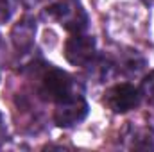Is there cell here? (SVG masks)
<instances>
[{
	"instance_id": "1",
	"label": "cell",
	"mask_w": 154,
	"mask_h": 152,
	"mask_svg": "<svg viewBox=\"0 0 154 152\" xmlns=\"http://www.w3.org/2000/svg\"><path fill=\"white\" fill-rule=\"evenodd\" d=\"M48 14L68 32L81 34L88 29V13L79 0H59L48 7Z\"/></svg>"
},
{
	"instance_id": "2",
	"label": "cell",
	"mask_w": 154,
	"mask_h": 152,
	"mask_svg": "<svg viewBox=\"0 0 154 152\" xmlns=\"http://www.w3.org/2000/svg\"><path fill=\"white\" fill-rule=\"evenodd\" d=\"M86 114H88V102L81 95L72 93L57 102L54 111V122L59 127H74L86 118Z\"/></svg>"
},
{
	"instance_id": "3",
	"label": "cell",
	"mask_w": 154,
	"mask_h": 152,
	"mask_svg": "<svg viewBox=\"0 0 154 152\" xmlns=\"http://www.w3.org/2000/svg\"><path fill=\"white\" fill-rule=\"evenodd\" d=\"M39 91L45 99L59 102V100L66 99L68 95H72V79L66 72H63L59 68H48L41 75Z\"/></svg>"
},
{
	"instance_id": "4",
	"label": "cell",
	"mask_w": 154,
	"mask_h": 152,
	"mask_svg": "<svg viewBox=\"0 0 154 152\" xmlns=\"http://www.w3.org/2000/svg\"><path fill=\"white\" fill-rule=\"evenodd\" d=\"M65 57L74 66H86L95 57V39L86 34H74L65 43Z\"/></svg>"
},
{
	"instance_id": "5",
	"label": "cell",
	"mask_w": 154,
	"mask_h": 152,
	"mask_svg": "<svg viewBox=\"0 0 154 152\" xmlns=\"http://www.w3.org/2000/svg\"><path fill=\"white\" fill-rule=\"evenodd\" d=\"M106 106L113 113H127L134 109L140 102V91L133 84H116L111 90H108L104 97Z\"/></svg>"
},
{
	"instance_id": "6",
	"label": "cell",
	"mask_w": 154,
	"mask_h": 152,
	"mask_svg": "<svg viewBox=\"0 0 154 152\" xmlns=\"http://www.w3.org/2000/svg\"><path fill=\"white\" fill-rule=\"evenodd\" d=\"M36 38V20L32 16H23L11 29V41L18 52H27Z\"/></svg>"
},
{
	"instance_id": "7",
	"label": "cell",
	"mask_w": 154,
	"mask_h": 152,
	"mask_svg": "<svg viewBox=\"0 0 154 152\" xmlns=\"http://www.w3.org/2000/svg\"><path fill=\"white\" fill-rule=\"evenodd\" d=\"M140 97H143L145 102L154 104V70L149 72L147 75L142 79V84H140Z\"/></svg>"
},
{
	"instance_id": "8",
	"label": "cell",
	"mask_w": 154,
	"mask_h": 152,
	"mask_svg": "<svg viewBox=\"0 0 154 152\" xmlns=\"http://www.w3.org/2000/svg\"><path fill=\"white\" fill-rule=\"evenodd\" d=\"M16 7V0H0V23L9 22Z\"/></svg>"
},
{
	"instance_id": "9",
	"label": "cell",
	"mask_w": 154,
	"mask_h": 152,
	"mask_svg": "<svg viewBox=\"0 0 154 152\" xmlns=\"http://www.w3.org/2000/svg\"><path fill=\"white\" fill-rule=\"evenodd\" d=\"M22 2H23V4H25L27 7H31V5H34V4H36L38 0H22Z\"/></svg>"
},
{
	"instance_id": "10",
	"label": "cell",
	"mask_w": 154,
	"mask_h": 152,
	"mask_svg": "<svg viewBox=\"0 0 154 152\" xmlns=\"http://www.w3.org/2000/svg\"><path fill=\"white\" fill-rule=\"evenodd\" d=\"M0 129H2V116H0Z\"/></svg>"
}]
</instances>
